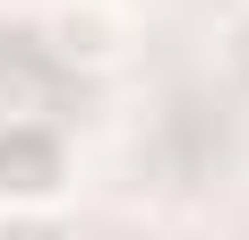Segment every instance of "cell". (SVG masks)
Here are the masks:
<instances>
[{"instance_id": "6da1fadb", "label": "cell", "mask_w": 249, "mask_h": 240, "mask_svg": "<svg viewBox=\"0 0 249 240\" xmlns=\"http://www.w3.org/2000/svg\"><path fill=\"white\" fill-rule=\"evenodd\" d=\"M0 240H60V215H26V206H9V215H0Z\"/></svg>"}]
</instances>
